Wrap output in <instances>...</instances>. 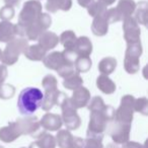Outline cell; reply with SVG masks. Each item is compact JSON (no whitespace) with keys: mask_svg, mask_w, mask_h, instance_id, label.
Segmentation results:
<instances>
[{"mask_svg":"<svg viewBox=\"0 0 148 148\" xmlns=\"http://www.w3.org/2000/svg\"><path fill=\"white\" fill-rule=\"evenodd\" d=\"M44 93L36 87H27L19 93L17 108L23 116H31L41 108Z\"/></svg>","mask_w":148,"mask_h":148,"instance_id":"obj_1","label":"cell"}]
</instances>
